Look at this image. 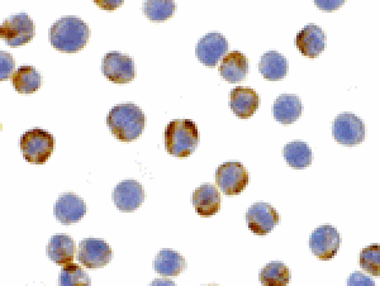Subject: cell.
<instances>
[{"mask_svg":"<svg viewBox=\"0 0 380 286\" xmlns=\"http://www.w3.org/2000/svg\"><path fill=\"white\" fill-rule=\"evenodd\" d=\"M89 37L88 25L75 16H65L56 20L49 30L51 45L66 53L76 52L86 45Z\"/></svg>","mask_w":380,"mask_h":286,"instance_id":"obj_1","label":"cell"},{"mask_svg":"<svg viewBox=\"0 0 380 286\" xmlns=\"http://www.w3.org/2000/svg\"><path fill=\"white\" fill-rule=\"evenodd\" d=\"M107 123L112 133L118 139L130 141L141 133L144 116L138 107L130 104H120L111 109Z\"/></svg>","mask_w":380,"mask_h":286,"instance_id":"obj_2","label":"cell"},{"mask_svg":"<svg viewBox=\"0 0 380 286\" xmlns=\"http://www.w3.org/2000/svg\"><path fill=\"white\" fill-rule=\"evenodd\" d=\"M198 142L196 125L191 120L171 121L165 131V143L168 151L177 157H186L192 153Z\"/></svg>","mask_w":380,"mask_h":286,"instance_id":"obj_3","label":"cell"},{"mask_svg":"<svg viewBox=\"0 0 380 286\" xmlns=\"http://www.w3.org/2000/svg\"><path fill=\"white\" fill-rule=\"evenodd\" d=\"M20 146L23 156L28 162L42 164L53 150V137L42 129H31L21 137Z\"/></svg>","mask_w":380,"mask_h":286,"instance_id":"obj_4","label":"cell"},{"mask_svg":"<svg viewBox=\"0 0 380 286\" xmlns=\"http://www.w3.org/2000/svg\"><path fill=\"white\" fill-rule=\"evenodd\" d=\"M34 27L30 16L20 12L11 15L2 22L0 26V36L10 46L22 45L33 38Z\"/></svg>","mask_w":380,"mask_h":286,"instance_id":"obj_5","label":"cell"},{"mask_svg":"<svg viewBox=\"0 0 380 286\" xmlns=\"http://www.w3.org/2000/svg\"><path fill=\"white\" fill-rule=\"evenodd\" d=\"M248 173L240 162L223 163L215 172V183L225 194H237L248 183Z\"/></svg>","mask_w":380,"mask_h":286,"instance_id":"obj_6","label":"cell"},{"mask_svg":"<svg viewBox=\"0 0 380 286\" xmlns=\"http://www.w3.org/2000/svg\"><path fill=\"white\" fill-rule=\"evenodd\" d=\"M144 198L142 186L133 180L122 181L118 184L113 192L114 202L123 211H132L142 204Z\"/></svg>","mask_w":380,"mask_h":286,"instance_id":"obj_7","label":"cell"},{"mask_svg":"<svg viewBox=\"0 0 380 286\" xmlns=\"http://www.w3.org/2000/svg\"><path fill=\"white\" fill-rule=\"evenodd\" d=\"M198 58L207 66H214L226 53L225 38L217 33H211L201 39L197 44Z\"/></svg>","mask_w":380,"mask_h":286,"instance_id":"obj_8","label":"cell"},{"mask_svg":"<svg viewBox=\"0 0 380 286\" xmlns=\"http://www.w3.org/2000/svg\"><path fill=\"white\" fill-rule=\"evenodd\" d=\"M229 104L233 113L240 118H248L258 107V95L253 89L237 87L230 93Z\"/></svg>","mask_w":380,"mask_h":286,"instance_id":"obj_9","label":"cell"},{"mask_svg":"<svg viewBox=\"0 0 380 286\" xmlns=\"http://www.w3.org/2000/svg\"><path fill=\"white\" fill-rule=\"evenodd\" d=\"M129 59L117 52L106 54L102 61V72L109 80L122 82L128 80L131 74Z\"/></svg>","mask_w":380,"mask_h":286,"instance_id":"obj_10","label":"cell"},{"mask_svg":"<svg viewBox=\"0 0 380 286\" xmlns=\"http://www.w3.org/2000/svg\"><path fill=\"white\" fill-rule=\"evenodd\" d=\"M220 71L226 81L231 83L243 81L248 74V59L238 51H233L222 59Z\"/></svg>","mask_w":380,"mask_h":286,"instance_id":"obj_11","label":"cell"},{"mask_svg":"<svg viewBox=\"0 0 380 286\" xmlns=\"http://www.w3.org/2000/svg\"><path fill=\"white\" fill-rule=\"evenodd\" d=\"M155 272L163 276L178 275L185 267V259L179 253L170 249H163L153 261Z\"/></svg>","mask_w":380,"mask_h":286,"instance_id":"obj_12","label":"cell"},{"mask_svg":"<svg viewBox=\"0 0 380 286\" xmlns=\"http://www.w3.org/2000/svg\"><path fill=\"white\" fill-rule=\"evenodd\" d=\"M193 204L200 215H210L220 206V194L215 186L201 185L193 193Z\"/></svg>","mask_w":380,"mask_h":286,"instance_id":"obj_13","label":"cell"},{"mask_svg":"<svg viewBox=\"0 0 380 286\" xmlns=\"http://www.w3.org/2000/svg\"><path fill=\"white\" fill-rule=\"evenodd\" d=\"M84 263L89 268H98L108 263L111 258V249L102 240H88L84 245Z\"/></svg>","mask_w":380,"mask_h":286,"instance_id":"obj_14","label":"cell"},{"mask_svg":"<svg viewBox=\"0 0 380 286\" xmlns=\"http://www.w3.org/2000/svg\"><path fill=\"white\" fill-rule=\"evenodd\" d=\"M12 83L19 93H33L40 87L41 76L33 67L22 66L13 74Z\"/></svg>","mask_w":380,"mask_h":286,"instance_id":"obj_15","label":"cell"},{"mask_svg":"<svg viewBox=\"0 0 380 286\" xmlns=\"http://www.w3.org/2000/svg\"><path fill=\"white\" fill-rule=\"evenodd\" d=\"M333 132L338 141L351 144L361 141L364 130L359 119L340 118L335 121Z\"/></svg>","mask_w":380,"mask_h":286,"instance_id":"obj_16","label":"cell"},{"mask_svg":"<svg viewBox=\"0 0 380 286\" xmlns=\"http://www.w3.org/2000/svg\"><path fill=\"white\" fill-rule=\"evenodd\" d=\"M297 142L290 143L284 147V157L286 162L294 167L306 166L309 160V152L306 145L301 147Z\"/></svg>","mask_w":380,"mask_h":286,"instance_id":"obj_17","label":"cell"},{"mask_svg":"<svg viewBox=\"0 0 380 286\" xmlns=\"http://www.w3.org/2000/svg\"><path fill=\"white\" fill-rule=\"evenodd\" d=\"M289 96H281L274 106V115L282 123H289L295 119V112Z\"/></svg>","mask_w":380,"mask_h":286,"instance_id":"obj_18","label":"cell"},{"mask_svg":"<svg viewBox=\"0 0 380 286\" xmlns=\"http://www.w3.org/2000/svg\"><path fill=\"white\" fill-rule=\"evenodd\" d=\"M274 53L265 54L262 57L259 68L264 76L267 78H278L282 76V59L275 57Z\"/></svg>","mask_w":380,"mask_h":286,"instance_id":"obj_19","label":"cell"},{"mask_svg":"<svg viewBox=\"0 0 380 286\" xmlns=\"http://www.w3.org/2000/svg\"><path fill=\"white\" fill-rule=\"evenodd\" d=\"M150 6H147V13L153 19L163 20L169 16L172 12L173 4L171 3H162V4L151 3Z\"/></svg>","mask_w":380,"mask_h":286,"instance_id":"obj_20","label":"cell"},{"mask_svg":"<svg viewBox=\"0 0 380 286\" xmlns=\"http://www.w3.org/2000/svg\"><path fill=\"white\" fill-rule=\"evenodd\" d=\"M0 81H4L12 76L15 63L10 53L0 51Z\"/></svg>","mask_w":380,"mask_h":286,"instance_id":"obj_21","label":"cell"},{"mask_svg":"<svg viewBox=\"0 0 380 286\" xmlns=\"http://www.w3.org/2000/svg\"><path fill=\"white\" fill-rule=\"evenodd\" d=\"M174 282L166 279H156L152 282V286H171L174 285Z\"/></svg>","mask_w":380,"mask_h":286,"instance_id":"obj_22","label":"cell"},{"mask_svg":"<svg viewBox=\"0 0 380 286\" xmlns=\"http://www.w3.org/2000/svg\"><path fill=\"white\" fill-rule=\"evenodd\" d=\"M100 7L105 9H111L116 7V1H96Z\"/></svg>","mask_w":380,"mask_h":286,"instance_id":"obj_23","label":"cell"}]
</instances>
